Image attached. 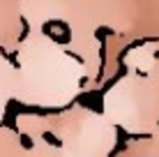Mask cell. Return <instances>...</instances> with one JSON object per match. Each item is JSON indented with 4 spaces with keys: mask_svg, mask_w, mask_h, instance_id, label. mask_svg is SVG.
<instances>
[{
    "mask_svg": "<svg viewBox=\"0 0 159 157\" xmlns=\"http://www.w3.org/2000/svg\"><path fill=\"white\" fill-rule=\"evenodd\" d=\"M42 35L46 37V39L56 42L58 46H65L67 48V44L72 42V28H69L67 21L62 19H48L42 23Z\"/></svg>",
    "mask_w": 159,
    "mask_h": 157,
    "instance_id": "1",
    "label": "cell"
},
{
    "mask_svg": "<svg viewBox=\"0 0 159 157\" xmlns=\"http://www.w3.org/2000/svg\"><path fill=\"white\" fill-rule=\"evenodd\" d=\"M104 97L99 88H90V90H83V93H79L74 97V106H83V109H88L90 113H97V116H102L104 113Z\"/></svg>",
    "mask_w": 159,
    "mask_h": 157,
    "instance_id": "2",
    "label": "cell"
},
{
    "mask_svg": "<svg viewBox=\"0 0 159 157\" xmlns=\"http://www.w3.org/2000/svg\"><path fill=\"white\" fill-rule=\"evenodd\" d=\"M106 60H108V46L99 44V69H97V76H95V85L99 88L104 83V74H106Z\"/></svg>",
    "mask_w": 159,
    "mask_h": 157,
    "instance_id": "3",
    "label": "cell"
},
{
    "mask_svg": "<svg viewBox=\"0 0 159 157\" xmlns=\"http://www.w3.org/2000/svg\"><path fill=\"white\" fill-rule=\"evenodd\" d=\"M0 129H9V132H14L16 136L21 134L19 120H16L14 116H9V113H2V118H0Z\"/></svg>",
    "mask_w": 159,
    "mask_h": 157,
    "instance_id": "4",
    "label": "cell"
},
{
    "mask_svg": "<svg viewBox=\"0 0 159 157\" xmlns=\"http://www.w3.org/2000/svg\"><path fill=\"white\" fill-rule=\"evenodd\" d=\"M111 35H116V30L108 28V25H99V28L92 32V37H95L99 44H108V37H111Z\"/></svg>",
    "mask_w": 159,
    "mask_h": 157,
    "instance_id": "5",
    "label": "cell"
},
{
    "mask_svg": "<svg viewBox=\"0 0 159 157\" xmlns=\"http://www.w3.org/2000/svg\"><path fill=\"white\" fill-rule=\"evenodd\" d=\"M19 23H21V32H19V37H16V44H23V42L28 39V35H30V21H28V16L19 14Z\"/></svg>",
    "mask_w": 159,
    "mask_h": 157,
    "instance_id": "6",
    "label": "cell"
},
{
    "mask_svg": "<svg viewBox=\"0 0 159 157\" xmlns=\"http://www.w3.org/2000/svg\"><path fill=\"white\" fill-rule=\"evenodd\" d=\"M16 139H19V145L23 150H35V136H30L28 132H21Z\"/></svg>",
    "mask_w": 159,
    "mask_h": 157,
    "instance_id": "7",
    "label": "cell"
},
{
    "mask_svg": "<svg viewBox=\"0 0 159 157\" xmlns=\"http://www.w3.org/2000/svg\"><path fill=\"white\" fill-rule=\"evenodd\" d=\"M42 139H44V141H46L48 145H53V148H62V139H60V136H56V134H53L51 132V129H46V132H42Z\"/></svg>",
    "mask_w": 159,
    "mask_h": 157,
    "instance_id": "8",
    "label": "cell"
},
{
    "mask_svg": "<svg viewBox=\"0 0 159 157\" xmlns=\"http://www.w3.org/2000/svg\"><path fill=\"white\" fill-rule=\"evenodd\" d=\"M5 60H7V65H9L12 69H21V62H19V48H16V51H9Z\"/></svg>",
    "mask_w": 159,
    "mask_h": 157,
    "instance_id": "9",
    "label": "cell"
},
{
    "mask_svg": "<svg viewBox=\"0 0 159 157\" xmlns=\"http://www.w3.org/2000/svg\"><path fill=\"white\" fill-rule=\"evenodd\" d=\"M65 56H67V58H72V60H74L76 65H85V58L81 56V53L72 51V48H65Z\"/></svg>",
    "mask_w": 159,
    "mask_h": 157,
    "instance_id": "10",
    "label": "cell"
},
{
    "mask_svg": "<svg viewBox=\"0 0 159 157\" xmlns=\"http://www.w3.org/2000/svg\"><path fill=\"white\" fill-rule=\"evenodd\" d=\"M88 83H90V76H81L79 79V88H88Z\"/></svg>",
    "mask_w": 159,
    "mask_h": 157,
    "instance_id": "11",
    "label": "cell"
},
{
    "mask_svg": "<svg viewBox=\"0 0 159 157\" xmlns=\"http://www.w3.org/2000/svg\"><path fill=\"white\" fill-rule=\"evenodd\" d=\"M7 53H9V51H7V48H5L2 44H0V56H2V58H7Z\"/></svg>",
    "mask_w": 159,
    "mask_h": 157,
    "instance_id": "12",
    "label": "cell"
},
{
    "mask_svg": "<svg viewBox=\"0 0 159 157\" xmlns=\"http://www.w3.org/2000/svg\"><path fill=\"white\" fill-rule=\"evenodd\" d=\"M157 122H159V120H157Z\"/></svg>",
    "mask_w": 159,
    "mask_h": 157,
    "instance_id": "13",
    "label": "cell"
}]
</instances>
